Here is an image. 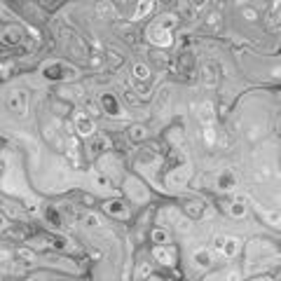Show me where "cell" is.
Masks as SVG:
<instances>
[{"label":"cell","mask_w":281,"mask_h":281,"mask_svg":"<svg viewBox=\"0 0 281 281\" xmlns=\"http://www.w3.org/2000/svg\"><path fill=\"white\" fill-rule=\"evenodd\" d=\"M101 101H103V105L108 108V113H110V115H122V110H120V105H117V101H115V98L110 96V94H105V96L101 98Z\"/></svg>","instance_id":"8992f818"},{"label":"cell","mask_w":281,"mask_h":281,"mask_svg":"<svg viewBox=\"0 0 281 281\" xmlns=\"http://www.w3.org/2000/svg\"><path fill=\"white\" fill-rule=\"evenodd\" d=\"M110 12H113V0H98L96 2V14L98 17L105 19Z\"/></svg>","instance_id":"5b68a950"},{"label":"cell","mask_w":281,"mask_h":281,"mask_svg":"<svg viewBox=\"0 0 281 281\" xmlns=\"http://www.w3.org/2000/svg\"><path fill=\"white\" fill-rule=\"evenodd\" d=\"M246 209L241 206V204H232V216H244Z\"/></svg>","instance_id":"5bb4252c"},{"label":"cell","mask_w":281,"mask_h":281,"mask_svg":"<svg viewBox=\"0 0 281 281\" xmlns=\"http://www.w3.org/2000/svg\"><path fill=\"white\" fill-rule=\"evenodd\" d=\"M134 75H136V80H140V82H143V80H148V78H150L148 68H145L143 63H136V66H134Z\"/></svg>","instance_id":"ba28073f"},{"label":"cell","mask_w":281,"mask_h":281,"mask_svg":"<svg viewBox=\"0 0 281 281\" xmlns=\"http://www.w3.org/2000/svg\"><path fill=\"white\" fill-rule=\"evenodd\" d=\"M152 239H155V241H164V232H152Z\"/></svg>","instance_id":"9a60e30c"},{"label":"cell","mask_w":281,"mask_h":281,"mask_svg":"<svg viewBox=\"0 0 281 281\" xmlns=\"http://www.w3.org/2000/svg\"><path fill=\"white\" fill-rule=\"evenodd\" d=\"M277 2H281V0H277Z\"/></svg>","instance_id":"e0dca14e"},{"label":"cell","mask_w":281,"mask_h":281,"mask_svg":"<svg viewBox=\"0 0 281 281\" xmlns=\"http://www.w3.org/2000/svg\"><path fill=\"white\" fill-rule=\"evenodd\" d=\"M192 5H194L197 9H202L204 5H206V0H192Z\"/></svg>","instance_id":"2e32d148"},{"label":"cell","mask_w":281,"mask_h":281,"mask_svg":"<svg viewBox=\"0 0 281 281\" xmlns=\"http://www.w3.org/2000/svg\"><path fill=\"white\" fill-rule=\"evenodd\" d=\"M218 185L223 187V190H232V187H234V176H232V174H223L218 178Z\"/></svg>","instance_id":"52a82bcc"},{"label":"cell","mask_w":281,"mask_h":281,"mask_svg":"<svg viewBox=\"0 0 281 281\" xmlns=\"http://www.w3.org/2000/svg\"><path fill=\"white\" fill-rule=\"evenodd\" d=\"M241 17H244L246 21H255V19H258V9H253V7H244V9H241Z\"/></svg>","instance_id":"8fae6325"},{"label":"cell","mask_w":281,"mask_h":281,"mask_svg":"<svg viewBox=\"0 0 281 281\" xmlns=\"http://www.w3.org/2000/svg\"><path fill=\"white\" fill-rule=\"evenodd\" d=\"M105 211H110V213H115V216H127V211H124V206L120 202L105 204Z\"/></svg>","instance_id":"9c48e42d"},{"label":"cell","mask_w":281,"mask_h":281,"mask_svg":"<svg viewBox=\"0 0 281 281\" xmlns=\"http://www.w3.org/2000/svg\"><path fill=\"white\" fill-rule=\"evenodd\" d=\"M152 7H155V0H139V9L134 12V19H143L152 12Z\"/></svg>","instance_id":"7a4b0ae2"},{"label":"cell","mask_w":281,"mask_h":281,"mask_svg":"<svg viewBox=\"0 0 281 281\" xmlns=\"http://www.w3.org/2000/svg\"><path fill=\"white\" fill-rule=\"evenodd\" d=\"M218 24H220V14H218V12H211L209 19H206V26H209V28H218Z\"/></svg>","instance_id":"7c38bea8"},{"label":"cell","mask_w":281,"mask_h":281,"mask_svg":"<svg viewBox=\"0 0 281 281\" xmlns=\"http://www.w3.org/2000/svg\"><path fill=\"white\" fill-rule=\"evenodd\" d=\"M75 122H78V129H80V134H82V136H87V134L94 132V124L89 122L85 115H78V117H75Z\"/></svg>","instance_id":"277c9868"},{"label":"cell","mask_w":281,"mask_h":281,"mask_svg":"<svg viewBox=\"0 0 281 281\" xmlns=\"http://www.w3.org/2000/svg\"><path fill=\"white\" fill-rule=\"evenodd\" d=\"M129 139L143 140L145 139V129H143V127H134V129H129Z\"/></svg>","instance_id":"30bf717a"},{"label":"cell","mask_w":281,"mask_h":281,"mask_svg":"<svg viewBox=\"0 0 281 281\" xmlns=\"http://www.w3.org/2000/svg\"><path fill=\"white\" fill-rule=\"evenodd\" d=\"M220 251L225 255H234L239 251V241L237 239H220Z\"/></svg>","instance_id":"3957f363"},{"label":"cell","mask_w":281,"mask_h":281,"mask_svg":"<svg viewBox=\"0 0 281 281\" xmlns=\"http://www.w3.org/2000/svg\"><path fill=\"white\" fill-rule=\"evenodd\" d=\"M176 14H164V17H159V21H155L152 26L148 28V40L150 43H155L157 47H169L171 40H174V33H171V28L176 26Z\"/></svg>","instance_id":"6da1fadb"},{"label":"cell","mask_w":281,"mask_h":281,"mask_svg":"<svg viewBox=\"0 0 281 281\" xmlns=\"http://www.w3.org/2000/svg\"><path fill=\"white\" fill-rule=\"evenodd\" d=\"M194 258H197V263H199V265H209L211 263L209 251H197V253H194Z\"/></svg>","instance_id":"4fadbf2b"}]
</instances>
